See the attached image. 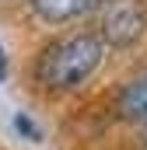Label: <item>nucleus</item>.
<instances>
[{
  "instance_id": "nucleus-4",
  "label": "nucleus",
  "mask_w": 147,
  "mask_h": 150,
  "mask_svg": "<svg viewBox=\"0 0 147 150\" xmlns=\"http://www.w3.org/2000/svg\"><path fill=\"white\" fill-rule=\"evenodd\" d=\"M95 4H98V0H32L35 14L42 21H53V25L74 21V18H81V14H88Z\"/></svg>"
},
{
  "instance_id": "nucleus-3",
  "label": "nucleus",
  "mask_w": 147,
  "mask_h": 150,
  "mask_svg": "<svg viewBox=\"0 0 147 150\" xmlns=\"http://www.w3.org/2000/svg\"><path fill=\"white\" fill-rule=\"evenodd\" d=\"M116 112H119V119H126L133 126H147V70L123 84Z\"/></svg>"
},
{
  "instance_id": "nucleus-6",
  "label": "nucleus",
  "mask_w": 147,
  "mask_h": 150,
  "mask_svg": "<svg viewBox=\"0 0 147 150\" xmlns=\"http://www.w3.org/2000/svg\"><path fill=\"white\" fill-rule=\"evenodd\" d=\"M0 80H7V52H4V42H0Z\"/></svg>"
},
{
  "instance_id": "nucleus-1",
  "label": "nucleus",
  "mask_w": 147,
  "mask_h": 150,
  "mask_svg": "<svg viewBox=\"0 0 147 150\" xmlns=\"http://www.w3.org/2000/svg\"><path fill=\"white\" fill-rule=\"evenodd\" d=\"M105 59L98 35H67L53 38L35 59V80L46 91H77Z\"/></svg>"
},
{
  "instance_id": "nucleus-5",
  "label": "nucleus",
  "mask_w": 147,
  "mask_h": 150,
  "mask_svg": "<svg viewBox=\"0 0 147 150\" xmlns=\"http://www.w3.org/2000/svg\"><path fill=\"white\" fill-rule=\"evenodd\" d=\"M14 129H18V133H25L32 143H39V140H42V133H39L35 122L28 119V112H18V115H14Z\"/></svg>"
},
{
  "instance_id": "nucleus-2",
  "label": "nucleus",
  "mask_w": 147,
  "mask_h": 150,
  "mask_svg": "<svg viewBox=\"0 0 147 150\" xmlns=\"http://www.w3.org/2000/svg\"><path fill=\"white\" fill-rule=\"evenodd\" d=\"M147 32V0H102L98 38L112 49H130Z\"/></svg>"
}]
</instances>
